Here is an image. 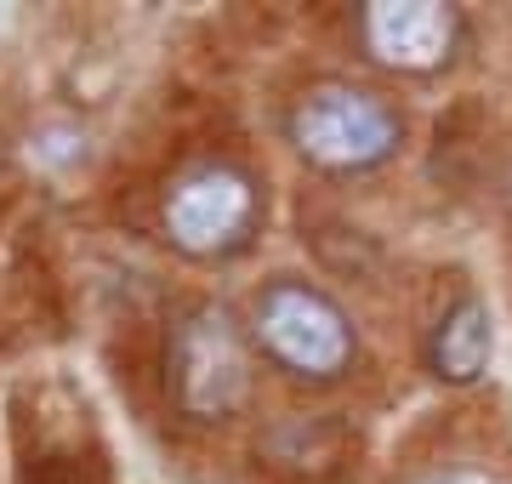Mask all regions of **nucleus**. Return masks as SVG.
I'll return each instance as SVG.
<instances>
[{"instance_id": "obj_6", "label": "nucleus", "mask_w": 512, "mask_h": 484, "mask_svg": "<svg viewBox=\"0 0 512 484\" xmlns=\"http://www.w3.org/2000/svg\"><path fill=\"white\" fill-rule=\"evenodd\" d=\"M495 331H490V308L478 297H461L450 314L439 319V331L427 342V365L444 376V382H478L484 365H490Z\"/></svg>"}, {"instance_id": "obj_2", "label": "nucleus", "mask_w": 512, "mask_h": 484, "mask_svg": "<svg viewBox=\"0 0 512 484\" xmlns=\"http://www.w3.org/2000/svg\"><path fill=\"white\" fill-rule=\"evenodd\" d=\"M399 131L404 120L393 114V103L365 86H319L291 114V143L325 171L382 166L399 149Z\"/></svg>"}, {"instance_id": "obj_1", "label": "nucleus", "mask_w": 512, "mask_h": 484, "mask_svg": "<svg viewBox=\"0 0 512 484\" xmlns=\"http://www.w3.org/2000/svg\"><path fill=\"white\" fill-rule=\"evenodd\" d=\"M256 342L274 365L308 382H336L353 365V325L348 314L302 280H274L256 297Z\"/></svg>"}, {"instance_id": "obj_5", "label": "nucleus", "mask_w": 512, "mask_h": 484, "mask_svg": "<svg viewBox=\"0 0 512 484\" xmlns=\"http://www.w3.org/2000/svg\"><path fill=\"white\" fill-rule=\"evenodd\" d=\"M365 46L393 69H433L456 46V12L404 0V6H370L365 12Z\"/></svg>"}, {"instance_id": "obj_3", "label": "nucleus", "mask_w": 512, "mask_h": 484, "mask_svg": "<svg viewBox=\"0 0 512 484\" xmlns=\"http://www.w3.org/2000/svg\"><path fill=\"white\" fill-rule=\"evenodd\" d=\"M171 393H177V410L194 422H222L245 405L251 359L228 308H211V302L188 308L183 325L171 331Z\"/></svg>"}, {"instance_id": "obj_7", "label": "nucleus", "mask_w": 512, "mask_h": 484, "mask_svg": "<svg viewBox=\"0 0 512 484\" xmlns=\"http://www.w3.org/2000/svg\"><path fill=\"white\" fill-rule=\"evenodd\" d=\"M427 484H495L490 473H439V479H427Z\"/></svg>"}, {"instance_id": "obj_4", "label": "nucleus", "mask_w": 512, "mask_h": 484, "mask_svg": "<svg viewBox=\"0 0 512 484\" xmlns=\"http://www.w3.org/2000/svg\"><path fill=\"white\" fill-rule=\"evenodd\" d=\"M256 223V183L239 166H188L165 194V234L188 257H222L251 240Z\"/></svg>"}]
</instances>
